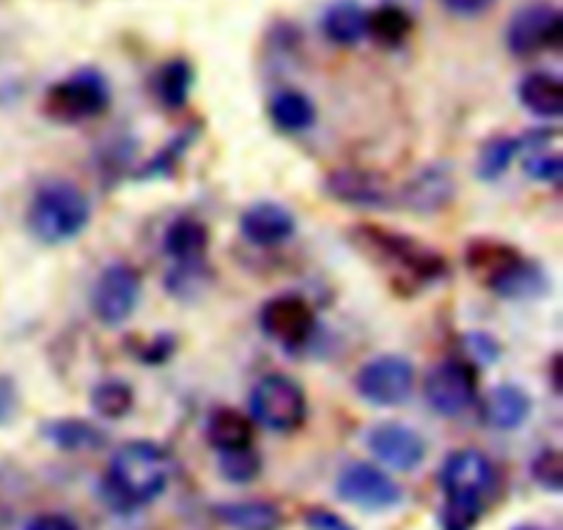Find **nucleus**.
<instances>
[{
  "mask_svg": "<svg viewBox=\"0 0 563 530\" xmlns=\"http://www.w3.org/2000/svg\"><path fill=\"white\" fill-rule=\"evenodd\" d=\"M170 462L159 445L132 440L121 445L108 467V493L119 506L135 509L157 500L168 489Z\"/></svg>",
  "mask_w": 563,
  "mask_h": 530,
  "instance_id": "nucleus-1",
  "label": "nucleus"
},
{
  "mask_svg": "<svg viewBox=\"0 0 563 530\" xmlns=\"http://www.w3.org/2000/svg\"><path fill=\"white\" fill-rule=\"evenodd\" d=\"M91 220V203L86 192L71 181L55 179L36 190L27 212V225L47 245H64L80 236Z\"/></svg>",
  "mask_w": 563,
  "mask_h": 530,
  "instance_id": "nucleus-2",
  "label": "nucleus"
},
{
  "mask_svg": "<svg viewBox=\"0 0 563 530\" xmlns=\"http://www.w3.org/2000/svg\"><path fill=\"white\" fill-rule=\"evenodd\" d=\"M306 394L286 374H267L251 394V416L269 432H295L306 421Z\"/></svg>",
  "mask_w": 563,
  "mask_h": 530,
  "instance_id": "nucleus-3",
  "label": "nucleus"
},
{
  "mask_svg": "<svg viewBox=\"0 0 563 530\" xmlns=\"http://www.w3.org/2000/svg\"><path fill=\"white\" fill-rule=\"evenodd\" d=\"M110 102V91L104 77L97 69H80L66 80L49 86L44 97V110L49 119L75 124V121L93 119L102 113Z\"/></svg>",
  "mask_w": 563,
  "mask_h": 530,
  "instance_id": "nucleus-4",
  "label": "nucleus"
},
{
  "mask_svg": "<svg viewBox=\"0 0 563 530\" xmlns=\"http://www.w3.org/2000/svg\"><path fill=\"white\" fill-rule=\"evenodd\" d=\"M563 38V16L550 3H528L515 11L506 27V44L517 58H531L544 49H559Z\"/></svg>",
  "mask_w": 563,
  "mask_h": 530,
  "instance_id": "nucleus-5",
  "label": "nucleus"
},
{
  "mask_svg": "<svg viewBox=\"0 0 563 530\" xmlns=\"http://www.w3.org/2000/svg\"><path fill=\"white\" fill-rule=\"evenodd\" d=\"M440 484H443L445 504H467L482 506L489 489L495 487V467L478 451H456L445 460L440 471Z\"/></svg>",
  "mask_w": 563,
  "mask_h": 530,
  "instance_id": "nucleus-6",
  "label": "nucleus"
},
{
  "mask_svg": "<svg viewBox=\"0 0 563 530\" xmlns=\"http://www.w3.org/2000/svg\"><path fill=\"white\" fill-rule=\"evenodd\" d=\"M141 300V275L130 264H110L99 273L91 289V308L99 322L115 324L126 322Z\"/></svg>",
  "mask_w": 563,
  "mask_h": 530,
  "instance_id": "nucleus-7",
  "label": "nucleus"
},
{
  "mask_svg": "<svg viewBox=\"0 0 563 530\" xmlns=\"http://www.w3.org/2000/svg\"><path fill=\"white\" fill-rule=\"evenodd\" d=\"M412 363L399 355H383L368 361L357 372V394L377 407H396L410 399L412 394Z\"/></svg>",
  "mask_w": 563,
  "mask_h": 530,
  "instance_id": "nucleus-8",
  "label": "nucleus"
},
{
  "mask_svg": "<svg viewBox=\"0 0 563 530\" xmlns=\"http://www.w3.org/2000/svg\"><path fill=\"white\" fill-rule=\"evenodd\" d=\"M335 489H339V495L346 504L366 511H385L401 504L399 484L388 473H383L374 465H366V462H355V465L346 467L339 476Z\"/></svg>",
  "mask_w": 563,
  "mask_h": 530,
  "instance_id": "nucleus-9",
  "label": "nucleus"
},
{
  "mask_svg": "<svg viewBox=\"0 0 563 530\" xmlns=\"http://www.w3.org/2000/svg\"><path fill=\"white\" fill-rule=\"evenodd\" d=\"M476 388L478 377L467 363L445 361L427 377V401L440 416H460L473 405Z\"/></svg>",
  "mask_w": 563,
  "mask_h": 530,
  "instance_id": "nucleus-10",
  "label": "nucleus"
},
{
  "mask_svg": "<svg viewBox=\"0 0 563 530\" xmlns=\"http://www.w3.org/2000/svg\"><path fill=\"white\" fill-rule=\"evenodd\" d=\"M366 240L377 247L383 256H388L390 262L401 264L412 278L418 280H434L445 273V262L432 253L429 247L418 245L416 240L405 234H394V231H385V229H374V225H366L363 229Z\"/></svg>",
  "mask_w": 563,
  "mask_h": 530,
  "instance_id": "nucleus-11",
  "label": "nucleus"
},
{
  "mask_svg": "<svg viewBox=\"0 0 563 530\" xmlns=\"http://www.w3.org/2000/svg\"><path fill=\"white\" fill-rule=\"evenodd\" d=\"M262 330L284 346L306 344L313 333V311L302 297L284 295L262 308Z\"/></svg>",
  "mask_w": 563,
  "mask_h": 530,
  "instance_id": "nucleus-12",
  "label": "nucleus"
},
{
  "mask_svg": "<svg viewBox=\"0 0 563 530\" xmlns=\"http://www.w3.org/2000/svg\"><path fill=\"white\" fill-rule=\"evenodd\" d=\"M368 449L383 465L394 471H416L427 456V443L405 423H379L368 434Z\"/></svg>",
  "mask_w": 563,
  "mask_h": 530,
  "instance_id": "nucleus-13",
  "label": "nucleus"
},
{
  "mask_svg": "<svg viewBox=\"0 0 563 530\" xmlns=\"http://www.w3.org/2000/svg\"><path fill=\"white\" fill-rule=\"evenodd\" d=\"M328 190L335 201L361 209H385L394 203L396 192L383 176L363 168H339L328 176Z\"/></svg>",
  "mask_w": 563,
  "mask_h": 530,
  "instance_id": "nucleus-14",
  "label": "nucleus"
},
{
  "mask_svg": "<svg viewBox=\"0 0 563 530\" xmlns=\"http://www.w3.org/2000/svg\"><path fill=\"white\" fill-rule=\"evenodd\" d=\"M240 229L251 245L275 247L295 234V214L280 203L262 201L242 214Z\"/></svg>",
  "mask_w": 563,
  "mask_h": 530,
  "instance_id": "nucleus-15",
  "label": "nucleus"
},
{
  "mask_svg": "<svg viewBox=\"0 0 563 530\" xmlns=\"http://www.w3.org/2000/svg\"><path fill=\"white\" fill-rule=\"evenodd\" d=\"M401 203L410 207L412 212L429 214L443 209L445 203L454 198V179L449 176V170L432 165V168H423L412 176L405 185V190L399 192Z\"/></svg>",
  "mask_w": 563,
  "mask_h": 530,
  "instance_id": "nucleus-16",
  "label": "nucleus"
},
{
  "mask_svg": "<svg viewBox=\"0 0 563 530\" xmlns=\"http://www.w3.org/2000/svg\"><path fill=\"white\" fill-rule=\"evenodd\" d=\"M209 247V231L201 220L179 218L170 223L165 234V253L176 262V267H201Z\"/></svg>",
  "mask_w": 563,
  "mask_h": 530,
  "instance_id": "nucleus-17",
  "label": "nucleus"
},
{
  "mask_svg": "<svg viewBox=\"0 0 563 530\" xmlns=\"http://www.w3.org/2000/svg\"><path fill=\"white\" fill-rule=\"evenodd\" d=\"M528 416H531V396L517 385H498L484 405V418L489 427L504 429V432L520 429Z\"/></svg>",
  "mask_w": 563,
  "mask_h": 530,
  "instance_id": "nucleus-18",
  "label": "nucleus"
},
{
  "mask_svg": "<svg viewBox=\"0 0 563 530\" xmlns=\"http://www.w3.org/2000/svg\"><path fill=\"white\" fill-rule=\"evenodd\" d=\"M517 97L539 119H559L563 113V86L555 75L550 71H533V75L522 77Z\"/></svg>",
  "mask_w": 563,
  "mask_h": 530,
  "instance_id": "nucleus-19",
  "label": "nucleus"
},
{
  "mask_svg": "<svg viewBox=\"0 0 563 530\" xmlns=\"http://www.w3.org/2000/svg\"><path fill=\"white\" fill-rule=\"evenodd\" d=\"M366 14L357 0H339L322 16V31L339 47H355L366 38Z\"/></svg>",
  "mask_w": 563,
  "mask_h": 530,
  "instance_id": "nucleus-20",
  "label": "nucleus"
},
{
  "mask_svg": "<svg viewBox=\"0 0 563 530\" xmlns=\"http://www.w3.org/2000/svg\"><path fill=\"white\" fill-rule=\"evenodd\" d=\"M207 440L220 451V454H229V451H242L253 445V423L251 418L242 416V412L229 410V407H220L212 416L207 418Z\"/></svg>",
  "mask_w": 563,
  "mask_h": 530,
  "instance_id": "nucleus-21",
  "label": "nucleus"
},
{
  "mask_svg": "<svg viewBox=\"0 0 563 530\" xmlns=\"http://www.w3.org/2000/svg\"><path fill=\"white\" fill-rule=\"evenodd\" d=\"M214 517L234 530H278L280 511L267 500H236L214 506Z\"/></svg>",
  "mask_w": 563,
  "mask_h": 530,
  "instance_id": "nucleus-22",
  "label": "nucleus"
},
{
  "mask_svg": "<svg viewBox=\"0 0 563 530\" xmlns=\"http://www.w3.org/2000/svg\"><path fill=\"white\" fill-rule=\"evenodd\" d=\"M269 115H273L278 130L306 132L308 126L317 121V108H313V102L302 91L286 88V91H278L273 97V102H269Z\"/></svg>",
  "mask_w": 563,
  "mask_h": 530,
  "instance_id": "nucleus-23",
  "label": "nucleus"
},
{
  "mask_svg": "<svg viewBox=\"0 0 563 530\" xmlns=\"http://www.w3.org/2000/svg\"><path fill=\"white\" fill-rule=\"evenodd\" d=\"M412 31V16L401 5H379L366 14V36L385 47H399Z\"/></svg>",
  "mask_w": 563,
  "mask_h": 530,
  "instance_id": "nucleus-24",
  "label": "nucleus"
},
{
  "mask_svg": "<svg viewBox=\"0 0 563 530\" xmlns=\"http://www.w3.org/2000/svg\"><path fill=\"white\" fill-rule=\"evenodd\" d=\"M559 132H533L526 137V143H531V152L526 154V174L537 181H559L563 174V159L561 152L555 146H548V141H555Z\"/></svg>",
  "mask_w": 563,
  "mask_h": 530,
  "instance_id": "nucleus-25",
  "label": "nucleus"
},
{
  "mask_svg": "<svg viewBox=\"0 0 563 530\" xmlns=\"http://www.w3.org/2000/svg\"><path fill=\"white\" fill-rule=\"evenodd\" d=\"M489 286L498 295L511 297V300H526V297H537L544 289V273L537 264L526 262V258H517Z\"/></svg>",
  "mask_w": 563,
  "mask_h": 530,
  "instance_id": "nucleus-26",
  "label": "nucleus"
},
{
  "mask_svg": "<svg viewBox=\"0 0 563 530\" xmlns=\"http://www.w3.org/2000/svg\"><path fill=\"white\" fill-rule=\"evenodd\" d=\"M190 88L192 66L181 58L168 60V64L157 71V77H154V91H157L159 102H163L165 108H181V104L187 102V97H190Z\"/></svg>",
  "mask_w": 563,
  "mask_h": 530,
  "instance_id": "nucleus-27",
  "label": "nucleus"
},
{
  "mask_svg": "<svg viewBox=\"0 0 563 530\" xmlns=\"http://www.w3.org/2000/svg\"><path fill=\"white\" fill-rule=\"evenodd\" d=\"M47 440H53L58 449L66 451H88L102 445V434L86 421H55L47 423Z\"/></svg>",
  "mask_w": 563,
  "mask_h": 530,
  "instance_id": "nucleus-28",
  "label": "nucleus"
},
{
  "mask_svg": "<svg viewBox=\"0 0 563 530\" xmlns=\"http://www.w3.org/2000/svg\"><path fill=\"white\" fill-rule=\"evenodd\" d=\"M91 407L104 418L126 416L132 407V388L126 383H121V379H108V383L93 388Z\"/></svg>",
  "mask_w": 563,
  "mask_h": 530,
  "instance_id": "nucleus-29",
  "label": "nucleus"
},
{
  "mask_svg": "<svg viewBox=\"0 0 563 530\" xmlns=\"http://www.w3.org/2000/svg\"><path fill=\"white\" fill-rule=\"evenodd\" d=\"M258 471H262V462H258V454L253 449L220 454V473H223V478H229V482L247 484L258 476Z\"/></svg>",
  "mask_w": 563,
  "mask_h": 530,
  "instance_id": "nucleus-30",
  "label": "nucleus"
},
{
  "mask_svg": "<svg viewBox=\"0 0 563 530\" xmlns=\"http://www.w3.org/2000/svg\"><path fill=\"white\" fill-rule=\"evenodd\" d=\"M520 143L522 141H517V137H500V141L489 143L482 154L484 179H498V176H504L506 168L511 165V159H515L517 146H520Z\"/></svg>",
  "mask_w": 563,
  "mask_h": 530,
  "instance_id": "nucleus-31",
  "label": "nucleus"
},
{
  "mask_svg": "<svg viewBox=\"0 0 563 530\" xmlns=\"http://www.w3.org/2000/svg\"><path fill=\"white\" fill-rule=\"evenodd\" d=\"M533 478L550 493H561L563 487V462L559 451H542L533 460Z\"/></svg>",
  "mask_w": 563,
  "mask_h": 530,
  "instance_id": "nucleus-32",
  "label": "nucleus"
},
{
  "mask_svg": "<svg viewBox=\"0 0 563 530\" xmlns=\"http://www.w3.org/2000/svg\"><path fill=\"white\" fill-rule=\"evenodd\" d=\"M482 517V506L467 504H445L443 509V528L445 530H473Z\"/></svg>",
  "mask_w": 563,
  "mask_h": 530,
  "instance_id": "nucleus-33",
  "label": "nucleus"
},
{
  "mask_svg": "<svg viewBox=\"0 0 563 530\" xmlns=\"http://www.w3.org/2000/svg\"><path fill=\"white\" fill-rule=\"evenodd\" d=\"M306 522H308V530H355L350 522L341 520L339 515H333V511H328V509L308 511Z\"/></svg>",
  "mask_w": 563,
  "mask_h": 530,
  "instance_id": "nucleus-34",
  "label": "nucleus"
},
{
  "mask_svg": "<svg viewBox=\"0 0 563 530\" xmlns=\"http://www.w3.org/2000/svg\"><path fill=\"white\" fill-rule=\"evenodd\" d=\"M456 16H482L495 5V0H440Z\"/></svg>",
  "mask_w": 563,
  "mask_h": 530,
  "instance_id": "nucleus-35",
  "label": "nucleus"
},
{
  "mask_svg": "<svg viewBox=\"0 0 563 530\" xmlns=\"http://www.w3.org/2000/svg\"><path fill=\"white\" fill-rule=\"evenodd\" d=\"M25 530H80L77 522L66 515H38L27 522Z\"/></svg>",
  "mask_w": 563,
  "mask_h": 530,
  "instance_id": "nucleus-36",
  "label": "nucleus"
},
{
  "mask_svg": "<svg viewBox=\"0 0 563 530\" xmlns=\"http://www.w3.org/2000/svg\"><path fill=\"white\" fill-rule=\"evenodd\" d=\"M11 407H14V383L9 377H0V423L9 418Z\"/></svg>",
  "mask_w": 563,
  "mask_h": 530,
  "instance_id": "nucleus-37",
  "label": "nucleus"
},
{
  "mask_svg": "<svg viewBox=\"0 0 563 530\" xmlns=\"http://www.w3.org/2000/svg\"><path fill=\"white\" fill-rule=\"evenodd\" d=\"M515 530H544V528H539V526H520V528H515Z\"/></svg>",
  "mask_w": 563,
  "mask_h": 530,
  "instance_id": "nucleus-38",
  "label": "nucleus"
}]
</instances>
